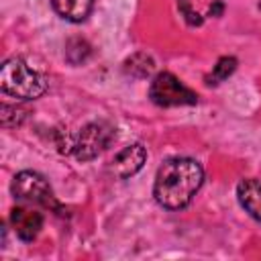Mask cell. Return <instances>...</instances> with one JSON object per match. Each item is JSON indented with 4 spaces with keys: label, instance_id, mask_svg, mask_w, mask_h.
I'll list each match as a JSON object with an SVG mask.
<instances>
[{
    "label": "cell",
    "instance_id": "obj_5",
    "mask_svg": "<svg viewBox=\"0 0 261 261\" xmlns=\"http://www.w3.org/2000/svg\"><path fill=\"white\" fill-rule=\"evenodd\" d=\"M116 137V130L112 124L98 120V122H90L86 126L80 128L77 137L73 139V155L77 161H90L94 157H98Z\"/></svg>",
    "mask_w": 261,
    "mask_h": 261
},
{
    "label": "cell",
    "instance_id": "obj_8",
    "mask_svg": "<svg viewBox=\"0 0 261 261\" xmlns=\"http://www.w3.org/2000/svg\"><path fill=\"white\" fill-rule=\"evenodd\" d=\"M237 198L239 204L245 208V212L261 222V181L259 179H241L237 186Z\"/></svg>",
    "mask_w": 261,
    "mask_h": 261
},
{
    "label": "cell",
    "instance_id": "obj_15",
    "mask_svg": "<svg viewBox=\"0 0 261 261\" xmlns=\"http://www.w3.org/2000/svg\"><path fill=\"white\" fill-rule=\"evenodd\" d=\"M222 12H224V2L222 0H214L208 8V16H214V18L222 16Z\"/></svg>",
    "mask_w": 261,
    "mask_h": 261
},
{
    "label": "cell",
    "instance_id": "obj_10",
    "mask_svg": "<svg viewBox=\"0 0 261 261\" xmlns=\"http://www.w3.org/2000/svg\"><path fill=\"white\" fill-rule=\"evenodd\" d=\"M122 71L130 77H137V80H145L149 77L153 71H155V61L151 55L139 51V53H133L130 57L124 59L122 63Z\"/></svg>",
    "mask_w": 261,
    "mask_h": 261
},
{
    "label": "cell",
    "instance_id": "obj_12",
    "mask_svg": "<svg viewBox=\"0 0 261 261\" xmlns=\"http://www.w3.org/2000/svg\"><path fill=\"white\" fill-rule=\"evenodd\" d=\"M92 53V47L86 39L82 37H73L65 43V59L71 63V65H80L84 63Z\"/></svg>",
    "mask_w": 261,
    "mask_h": 261
},
{
    "label": "cell",
    "instance_id": "obj_9",
    "mask_svg": "<svg viewBox=\"0 0 261 261\" xmlns=\"http://www.w3.org/2000/svg\"><path fill=\"white\" fill-rule=\"evenodd\" d=\"M51 6L61 18L69 22H82L90 16L94 0H51Z\"/></svg>",
    "mask_w": 261,
    "mask_h": 261
},
{
    "label": "cell",
    "instance_id": "obj_13",
    "mask_svg": "<svg viewBox=\"0 0 261 261\" xmlns=\"http://www.w3.org/2000/svg\"><path fill=\"white\" fill-rule=\"evenodd\" d=\"M237 65H239L237 57H232V55H224V57H220V59L216 61V65H214V69H212V73L206 77V84H208V86H216V84L224 82L228 75H232V73H234Z\"/></svg>",
    "mask_w": 261,
    "mask_h": 261
},
{
    "label": "cell",
    "instance_id": "obj_2",
    "mask_svg": "<svg viewBox=\"0 0 261 261\" xmlns=\"http://www.w3.org/2000/svg\"><path fill=\"white\" fill-rule=\"evenodd\" d=\"M47 77L22 57H10L0 67V88L18 100H35L47 92Z\"/></svg>",
    "mask_w": 261,
    "mask_h": 261
},
{
    "label": "cell",
    "instance_id": "obj_3",
    "mask_svg": "<svg viewBox=\"0 0 261 261\" xmlns=\"http://www.w3.org/2000/svg\"><path fill=\"white\" fill-rule=\"evenodd\" d=\"M10 192L16 200L24 202V204H33V206H41L45 210H51V212H61L63 206L57 202L55 194H53V188L49 186L47 177L37 173V171H20L12 177V184H10Z\"/></svg>",
    "mask_w": 261,
    "mask_h": 261
},
{
    "label": "cell",
    "instance_id": "obj_7",
    "mask_svg": "<svg viewBox=\"0 0 261 261\" xmlns=\"http://www.w3.org/2000/svg\"><path fill=\"white\" fill-rule=\"evenodd\" d=\"M145 161H147V149L141 143H135L114 155V159L110 161V171L116 177L126 179V177H133L137 171H141Z\"/></svg>",
    "mask_w": 261,
    "mask_h": 261
},
{
    "label": "cell",
    "instance_id": "obj_1",
    "mask_svg": "<svg viewBox=\"0 0 261 261\" xmlns=\"http://www.w3.org/2000/svg\"><path fill=\"white\" fill-rule=\"evenodd\" d=\"M204 184V167L192 157H171L157 169L153 196L167 210L186 208Z\"/></svg>",
    "mask_w": 261,
    "mask_h": 261
},
{
    "label": "cell",
    "instance_id": "obj_4",
    "mask_svg": "<svg viewBox=\"0 0 261 261\" xmlns=\"http://www.w3.org/2000/svg\"><path fill=\"white\" fill-rule=\"evenodd\" d=\"M149 98L153 104L171 108V106H194L198 102V94L179 82L169 71H161L153 77L149 86Z\"/></svg>",
    "mask_w": 261,
    "mask_h": 261
},
{
    "label": "cell",
    "instance_id": "obj_6",
    "mask_svg": "<svg viewBox=\"0 0 261 261\" xmlns=\"http://www.w3.org/2000/svg\"><path fill=\"white\" fill-rule=\"evenodd\" d=\"M10 224L20 241L31 243L43 228V214L31 206H14L10 210Z\"/></svg>",
    "mask_w": 261,
    "mask_h": 261
},
{
    "label": "cell",
    "instance_id": "obj_11",
    "mask_svg": "<svg viewBox=\"0 0 261 261\" xmlns=\"http://www.w3.org/2000/svg\"><path fill=\"white\" fill-rule=\"evenodd\" d=\"M29 116V110L20 104H6L2 102L0 104V124L4 128H14V126H20Z\"/></svg>",
    "mask_w": 261,
    "mask_h": 261
},
{
    "label": "cell",
    "instance_id": "obj_14",
    "mask_svg": "<svg viewBox=\"0 0 261 261\" xmlns=\"http://www.w3.org/2000/svg\"><path fill=\"white\" fill-rule=\"evenodd\" d=\"M177 8H179V14L186 18V22H188L190 27H200V24L204 22V16L192 10L190 0H177Z\"/></svg>",
    "mask_w": 261,
    "mask_h": 261
}]
</instances>
